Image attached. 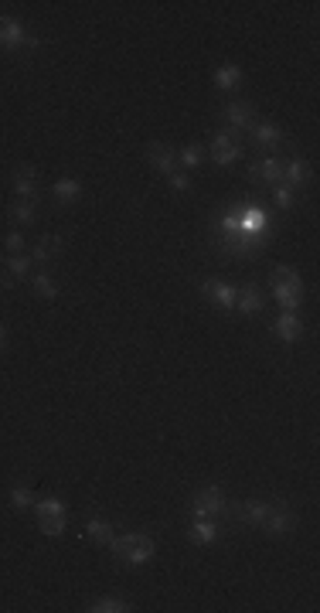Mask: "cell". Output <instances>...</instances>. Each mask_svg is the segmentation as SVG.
<instances>
[{
    "label": "cell",
    "instance_id": "cell-1",
    "mask_svg": "<svg viewBox=\"0 0 320 613\" xmlns=\"http://www.w3.org/2000/svg\"><path fill=\"white\" fill-rule=\"evenodd\" d=\"M109 549L116 552V559H123V562H130V565H143V562H150V556H154V542H150L147 535H133V532L112 539Z\"/></svg>",
    "mask_w": 320,
    "mask_h": 613
},
{
    "label": "cell",
    "instance_id": "cell-2",
    "mask_svg": "<svg viewBox=\"0 0 320 613\" xmlns=\"http://www.w3.org/2000/svg\"><path fill=\"white\" fill-rule=\"evenodd\" d=\"M38 525L45 535H61L65 532V504L58 498H48V501L38 504Z\"/></svg>",
    "mask_w": 320,
    "mask_h": 613
},
{
    "label": "cell",
    "instance_id": "cell-3",
    "mask_svg": "<svg viewBox=\"0 0 320 613\" xmlns=\"http://www.w3.org/2000/svg\"><path fill=\"white\" fill-rule=\"evenodd\" d=\"M239 140H242V130H228V133H214L212 137V157L218 164H232L239 154H242V147H239Z\"/></svg>",
    "mask_w": 320,
    "mask_h": 613
},
{
    "label": "cell",
    "instance_id": "cell-4",
    "mask_svg": "<svg viewBox=\"0 0 320 613\" xmlns=\"http://www.w3.org/2000/svg\"><path fill=\"white\" fill-rule=\"evenodd\" d=\"M24 45H34V38H28V31L21 28V21L0 17V48L14 52V48H24Z\"/></svg>",
    "mask_w": 320,
    "mask_h": 613
},
{
    "label": "cell",
    "instance_id": "cell-5",
    "mask_svg": "<svg viewBox=\"0 0 320 613\" xmlns=\"http://www.w3.org/2000/svg\"><path fill=\"white\" fill-rule=\"evenodd\" d=\"M263 528H266L269 535H286V532L293 528L290 504H286V501H272V504H269V514H266V521H263Z\"/></svg>",
    "mask_w": 320,
    "mask_h": 613
},
{
    "label": "cell",
    "instance_id": "cell-6",
    "mask_svg": "<svg viewBox=\"0 0 320 613\" xmlns=\"http://www.w3.org/2000/svg\"><path fill=\"white\" fill-rule=\"evenodd\" d=\"M249 174V181L252 184H279L283 181V164L276 161V157H266V161H259V164H252V168L246 170Z\"/></svg>",
    "mask_w": 320,
    "mask_h": 613
},
{
    "label": "cell",
    "instance_id": "cell-7",
    "mask_svg": "<svg viewBox=\"0 0 320 613\" xmlns=\"http://www.w3.org/2000/svg\"><path fill=\"white\" fill-rule=\"evenodd\" d=\"M194 511H198V518L221 514V511H225V494H221L218 488H205V491L194 498Z\"/></svg>",
    "mask_w": 320,
    "mask_h": 613
},
{
    "label": "cell",
    "instance_id": "cell-8",
    "mask_svg": "<svg viewBox=\"0 0 320 613\" xmlns=\"http://www.w3.org/2000/svg\"><path fill=\"white\" fill-rule=\"evenodd\" d=\"M201 290H205V297H208L212 303H218L221 310H235V290H232V286H225V283H218V279H205Z\"/></svg>",
    "mask_w": 320,
    "mask_h": 613
},
{
    "label": "cell",
    "instance_id": "cell-9",
    "mask_svg": "<svg viewBox=\"0 0 320 613\" xmlns=\"http://www.w3.org/2000/svg\"><path fill=\"white\" fill-rule=\"evenodd\" d=\"M14 191L21 198H34V191H38V170L31 168V164L14 168Z\"/></svg>",
    "mask_w": 320,
    "mask_h": 613
},
{
    "label": "cell",
    "instance_id": "cell-10",
    "mask_svg": "<svg viewBox=\"0 0 320 613\" xmlns=\"http://www.w3.org/2000/svg\"><path fill=\"white\" fill-rule=\"evenodd\" d=\"M283 181H286V188L293 191V188H300V184H307L310 181V164L307 161H290L286 168H283Z\"/></svg>",
    "mask_w": 320,
    "mask_h": 613
},
{
    "label": "cell",
    "instance_id": "cell-11",
    "mask_svg": "<svg viewBox=\"0 0 320 613\" xmlns=\"http://www.w3.org/2000/svg\"><path fill=\"white\" fill-rule=\"evenodd\" d=\"M150 164L163 174V177H170L177 164H174V154H170V147H163V143H150Z\"/></svg>",
    "mask_w": 320,
    "mask_h": 613
},
{
    "label": "cell",
    "instance_id": "cell-12",
    "mask_svg": "<svg viewBox=\"0 0 320 613\" xmlns=\"http://www.w3.org/2000/svg\"><path fill=\"white\" fill-rule=\"evenodd\" d=\"M225 116H228L232 130H246V126L252 123V106H249V103H228V106H225Z\"/></svg>",
    "mask_w": 320,
    "mask_h": 613
},
{
    "label": "cell",
    "instance_id": "cell-13",
    "mask_svg": "<svg viewBox=\"0 0 320 613\" xmlns=\"http://www.w3.org/2000/svg\"><path fill=\"white\" fill-rule=\"evenodd\" d=\"M239 82H242V68H239V65H221V68H214V86H218L221 92L235 89Z\"/></svg>",
    "mask_w": 320,
    "mask_h": 613
},
{
    "label": "cell",
    "instance_id": "cell-14",
    "mask_svg": "<svg viewBox=\"0 0 320 613\" xmlns=\"http://www.w3.org/2000/svg\"><path fill=\"white\" fill-rule=\"evenodd\" d=\"M272 331L279 334V341H297V337L303 334V324H300L293 314H283V317L272 324Z\"/></svg>",
    "mask_w": 320,
    "mask_h": 613
},
{
    "label": "cell",
    "instance_id": "cell-15",
    "mask_svg": "<svg viewBox=\"0 0 320 613\" xmlns=\"http://www.w3.org/2000/svg\"><path fill=\"white\" fill-rule=\"evenodd\" d=\"M235 303H239L242 314H259V310H263V293H259L256 286H246V290L235 297Z\"/></svg>",
    "mask_w": 320,
    "mask_h": 613
},
{
    "label": "cell",
    "instance_id": "cell-16",
    "mask_svg": "<svg viewBox=\"0 0 320 613\" xmlns=\"http://www.w3.org/2000/svg\"><path fill=\"white\" fill-rule=\"evenodd\" d=\"M266 514H269V504H263V501H246L239 508V518H246L249 525H263Z\"/></svg>",
    "mask_w": 320,
    "mask_h": 613
},
{
    "label": "cell",
    "instance_id": "cell-17",
    "mask_svg": "<svg viewBox=\"0 0 320 613\" xmlns=\"http://www.w3.org/2000/svg\"><path fill=\"white\" fill-rule=\"evenodd\" d=\"M52 194L58 198V201H61V205H68L75 194H82V184H79V181H72V177H65V181H54Z\"/></svg>",
    "mask_w": 320,
    "mask_h": 613
},
{
    "label": "cell",
    "instance_id": "cell-18",
    "mask_svg": "<svg viewBox=\"0 0 320 613\" xmlns=\"http://www.w3.org/2000/svg\"><path fill=\"white\" fill-rule=\"evenodd\" d=\"M272 286L303 290V283H300V277H297V270H290V266H272Z\"/></svg>",
    "mask_w": 320,
    "mask_h": 613
},
{
    "label": "cell",
    "instance_id": "cell-19",
    "mask_svg": "<svg viewBox=\"0 0 320 613\" xmlns=\"http://www.w3.org/2000/svg\"><path fill=\"white\" fill-rule=\"evenodd\" d=\"M279 140H283V130H279V126H272V123L256 126V143H259V147H279Z\"/></svg>",
    "mask_w": 320,
    "mask_h": 613
},
{
    "label": "cell",
    "instance_id": "cell-20",
    "mask_svg": "<svg viewBox=\"0 0 320 613\" xmlns=\"http://www.w3.org/2000/svg\"><path fill=\"white\" fill-rule=\"evenodd\" d=\"M86 528H89L92 542H99V545H109V542L116 539V535H112V525H109V521H103V518H92Z\"/></svg>",
    "mask_w": 320,
    "mask_h": 613
},
{
    "label": "cell",
    "instance_id": "cell-21",
    "mask_svg": "<svg viewBox=\"0 0 320 613\" xmlns=\"http://www.w3.org/2000/svg\"><path fill=\"white\" fill-rule=\"evenodd\" d=\"M214 535H218V528H214L208 518H198V521L191 525V539H194V542H201V545L214 542Z\"/></svg>",
    "mask_w": 320,
    "mask_h": 613
},
{
    "label": "cell",
    "instance_id": "cell-22",
    "mask_svg": "<svg viewBox=\"0 0 320 613\" xmlns=\"http://www.w3.org/2000/svg\"><path fill=\"white\" fill-rule=\"evenodd\" d=\"M58 249H61V239H58V235H45V239L34 245V259H38V263H48Z\"/></svg>",
    "mask_w": 320,
    "mask_h": 613
},
{
    "label": "cell",
    "instance_id": "cell-23",
    "mask_svg": "<svg viewBox=\"0 0 320 613\" xmlns=\"http://www.w3.org/2000/svg\"><path fill=\"white\" fill-rule=\"evenodd\" d=\"M10 219L17 225H31L34 222V205H31V198H21L14 208H10Z\"/></svg>",
    "mask_w": 320,
    "mask_h": 613
},
{
    "label": "cell",
    "instance_id": "cell-24",
    "mask_svg": "<svg viewBox=\"0 0 320 613\" xmlns=\"http://www.w3.org/2000/svg\"><path fill=\"white\" fill-rule=\"evenodd\" d=\"M34 290H38V297H45V300H54V297H58V283H54L48 273H38V277H34Z\"/></svg>",
    "mask_w": 320,
    "mask_h": 613
},
{
    "label": "cell",
    "instance_id": "cell-25",
    "mask_svg": "<svg viewBox=\"0 0 320 613\" xmlns=\"http://www.w3.org/2000/svg\"><path fill=\"white\" fill-rule=\"evenodd\" d=\"M92 613H123V610H130L123 600H116V596H103V600H96L92 607H89Z\"/></svg>",
    "mask_w": 320,
    "mask_h": 613
},
{
    "label": "cell",
    "instance_id": "cell-26",
    "mask_svg": "<svg viewBox=\"0 0 320 613\" xmlns=\"http://www.w3.org/2000/svg\"><path fill=\"white\" fill-rule=\"evenodd\" d=\"M272 205H276L279 212H286V208H293V191H290L286 184H279V188H276V194H272Z\"/></svg>",
    "mask_w": 320,
    "mask_h": 613
},
{
    "label": "cell",
    "instance_id": "cell-27",
    "mask_svg": "<svg viewBox=\"0 0 320 613\" xmlns=\"http://www.w3.org/2000/svg\"><path fill=\"white\" fill-rule=\"evenodd\" d=\"M181 164H184L188 170L198 168V164H201V147H194V143H191V147H184V150H181Z\"/></svg>",
    "mask_w": 320,
    "mask_h": 613
},
{
    "label": "cell",
    "instance_id": "cell-28",
    "mask_svg": "<svg viewBox=\"0 0 320 613\" xmlns=\"http://www.w3.org/2000/svg\"><path fill=\"white\" fill-rule=\"evenodd\" d=\"M10 504L24 511V508H31V504H34V494H31L28 488H14V491H10Z\"/></svg>",
    "mask_w": 320,
    "mask_h": 613
},
{
    "label": "cell",
    "instance_id": "cell-29",
    "mask_svg": "<svg viewBox=\"0 0 320 613\" xmlns=\"http://www.w3.org/2000/svg\"><path fill=\"white\" fill-rule=\"evenodd\" d=\"M7 270H10V277H24V273L31 270V259H28V256H14V259L7 263Z\"/></svg>",
    "mask_w": 320,
    "mask_h": 613
},
{
    "label": "cell",
    "instance_id": "cell-30",
    "mask_svg": "<svg viewBox=\"0 0 320 613\" xmlns=\"http://www.w3.org/2000/svg\"><path fill=\"white\" fill-rule=\"evenodd\" d=\"M3 249H7V252H21V249H24V239H21V232H10V235L3 239Z\"/></svg>",
    "mask_w": 320,
    "mask_h": 613
},
{
    "label": "cell",
    "instance_id": "cell-31",
    "mask_svg": "<svg viewBox=\"0 0 320 613\" xmlns=\"http://www.w3.org/2000/svg\"><path fill=\"white\" fill-rule=\"evenodd\" d=\"M170 184H174L177 191H188V188H191V177L181 174V170H174V174H170Z\"/></svg>",
    "mask_w": 320,
    "mask_h": 613
},
{
    "label": "cell",
    "instance_id": "cell-32",
    "mask_svg": "<svg viewBox=\"0 0 320 613\" xmlns=\"http://www.w3.org/2000/svg\"><path fill=\"white\" fill-rule=\"evenodd\" d=\"M0 286H3V290H10V286H14V279H10V270H3V266H0Z\"/></svg>",
    "mask_w": 320,
    "mask_h": 613
},
{
    "label": "cell",
    "instance_id": "cell-33",
    "mask_svg": "<svg viewBox=\"0 0 320 613\" xmlns=\"http://www.w3.org/2000/svg\"><path fill=\"white\" fill-rule=\"evenodd\" d=\"M3 341H7V328L0 324V351H3Z\"/></svg>",
    "mask_w": 320,
    "mask_h": 613
}]
</instances>
